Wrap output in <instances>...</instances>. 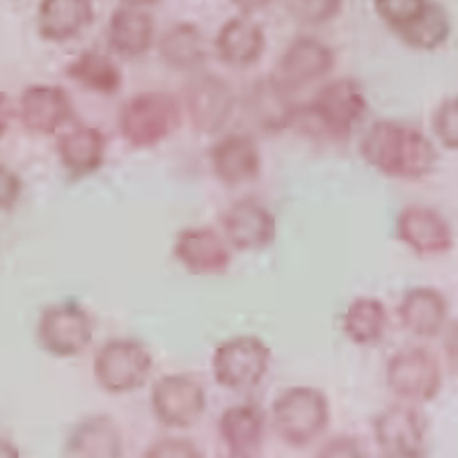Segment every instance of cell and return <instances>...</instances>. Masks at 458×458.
<instances>
[{
    "mask_svg": "<svg viewBox=\"0 0 458 458\" xmlns=\"http://www.w3.org/2000/svg\"><path fill=\"white\" fill-rule=\"evenodd\" d=\"M360 154L369 167L390 179L417 182L437 167V147L417 124L376 120L360 142Z\"/></svg>",
    "mask_w": 458,
    "mask_h": 458,
    "instance_id": "1",
    "label": "cell"
},
{
    "mask_svg": "<svg viewBox=\"0 0 458 458\" xmlns=\"http://www.w3.org/2000/svg\"><path fill=\"white\" fill-rule=\"evenodd\" d=\"M369 104L355 79H335L323 83L310 101H302L293 129L314 140L346 142L365 120Z\"/></svg>",
    "mask_w": 458,
    "mask_h": 458,
    "instance_id": "2",
    "label": "cell"
},
{
    "mask_svg": "<svg viewBox=\"0 0 458 458\" xmlns=\"http://www.w3.org/2000/svg\"><path fill=\"white\" fill-rule=\"evenodd\" d=\"M183 104L179 97L161 89L138 92L120 106L117 131L122 140L133 149H151L179 131Z\"/></svg>",
    "mask_w": 458,
    "mask_h": 458,
    "instance_id": "3",
    "label": "cell"
},
{
    "mask_svg": "<svg viewBox=\"0 0 458 458\" xmlns=\"http://www.w3.org/2000/svg\"><path fill=\"white\" fill-rule=\"evenodd\" d=\"M271 427L286 447L308 449L330 427L328 394L312 386H292L276 396Z\"/></svg>",
    "mask_w": 458,
    "mask_h": 458,
    "instance_id": "4",
    "label": "cell"
},
{
    "mask_svg": "<svg viewBox=\"0 0 458 458\" xmlns=\"http://www.w3.org/2000/svg\"><path fill=\"white\" fill-rule=\"evenodd\" d=\"M154 371V353L145 342L113 337L97 349L92 374L97 386L110 396H124L147 386Z\"/></svg>",
    "mask_w": 458,
    "mask_h": 458,
    "instance_id": "5",
    "label": "cell"
},
{
    "mask_svg": "<svg viewBox=\"0 0 458 458\" xmlns=\"http://www.w3.org/2000/svg\"><path fill=\"white\" fill-rule=\"evenodd\" d=\"M271 346L257 335H234L216 346L211 374L223 390L248 394L255 392L271 369Z\"/></svg>",
    "mask_w": 458,
    "mask_h": 458,
    "instance_id": "6",
    "label": "cell"
},
{
    "mask_svg": "<svg viewBox=\"0 0 458 458\" xmlns=\"http://www.w3.org/2000/svg\"><path fill=\"white\" fill-rule=\"evenodd\" d=\"M94 318L79 301L51 302L35 326L37 346L57 360L79 358L94 342Z\"/></svg>",
    "mask_w": 458,
    "mask_h": 458,
    "instance_id": "7",
    "label": "cell"
},
{
    "mask_svg": "<svg viewBox=\"0 0 458 458\" xmlns=\"http://www.w3.org/2000/svg\"><path fill=\"white\" fill-rule=\"evenodd\" d=\"M208 394L202 380L193 374H165L154 380L149 394V411L163 428L186 431L204 417Z\"/></svg>",
    "mask_w": 458,
    "mask_h": 458,
    "instance_id": "8",
    "label": "cell"
},
{
    "mask_svg": "<svg viewBox=\"0 0 458 458\" xmlns=\"http://www.w3.org/2000/svg\"><path fill=\"white\" fill-rule=\"evenodd\" d=\"M443 365L427 346H406L387 360L386 386L399 401L417 406L431 403L443 390Z\"/></svg>",
    "mask_w": 458,
    "mask_h": 458,
    "instance_id": "9",
    "label": "cell"
},
{
    "mask_svg": "<svg viewBox=\"0 0 458 458\" xmlns=\"http://www.w3.org/2000/svg\"><path fill=\"white\" fill-rule=\"evenodd\" d=\"M182 104L198 133L218 136L239 108V94L223 76L202 72L188 81Z\"/></svg>",
    "mask_w": 458,
    "mask_h": 458,
    "instance_id": "10",
    "label": "cell"
},
{
    "mask_svg": "<svg viewBox=\"0 0 458 458\" xmlns=\"http://www.w3.org/2000/svg\"><path fill=\"white\" fill-rule=\"evenodd\" d=\"M337 55L326 42L317 37L301 35L289 42V47L277 57L276 67L268 73L277 85L296 94L308 85L321 83L333 73Z\"/></svg>",
    "mask_w": 458,
    "mask_h": 458,
    "instance_id": "11",
    "label": "cell"
},
{
    "mask_svg": "<svg viewBox=\"0 0 458 458\" xmlns=\"http://www.w3.org/2000/svg\"><path fill=\"white\" fill-rule=\"evenodd\" d=\"M220 232L232 250L259 252L276 243L277 218L261 199L239 198L220 216Z\"/></svg>",
    "mask_w": 458,
    "mask_h": 458,
    "instance_id": "12",
    "label": "cell"
},
{
    "mask_svg": "<svg viewBox=\"0 0 458 458\" xmlns=\"http://www.w3.org/2000/svg\"><path fill=\"white\" fill-rule=\"evenodd\" d=\"M19 124L30 136H57L76 120L72 94L60 85H28L16 106Z\"/></svg>",
    "mask_w": 458,
    "mask_h": 458,
    "instance_id": "13",
    "label": "cell"
},
{
    "mask_svg": "<svg viewBox=\"0 0 458 458\" xmlns=\"http://www.w3.org/2000/svg\"><path fill=\"white\" fill-rule=\"evenodd\" d=\"M394 234L417 257H443L454 250V227L437 208L408 204L396 214Z\"/></svg>",
    "mask_w": 458,
    "mask_h": 458,
    "instance_id": "14",
    "label": "cell"
},
{
    "mask_svg": "<svg viewBox=\"0 0 458 458\" xmlns=\"http://www.w3.org/2000/svg\"><path fill=\"white\" fill-rule=\"evenodd\" d=\"M208 167L211 174L227 188H241L257 182L264 170L259 140L243 131L223 133L208 147Z\"/></svg>",
    "mask_w": 458,
    "mask_h": 458,
    "instance_id": "15",
    "label": "cell"
},
{
    "mask_svg": "<svg viewBox=\"0 0 458 458\" xmlns=\"http://www.w3.org/2000/svg\"><path fill=\"white\" fill-rule=\"evenodd\" d=\"M243 114L261 133H282L293 129L301 110V101L293 99V92L277 85L271 76L252 81L239 99Z\"/></svg>",
    "mask_w": 458,
    "mask_h": 458,
    "instance_id": "16",
    "label": "cell"
},
{
    "mask_svg": "<svg viewBox=\"0 0 458 458\" xmlns=\"http://www.w3.org/2000/svg\"><path fill=\"white\" fill-rule=\"evenodd\" d=\"M172 255L191 276H220L232 264V248L223 232L204 225L179 229Z\"/></svg>",
    "mask_w": 458,
    "mask_h": 458,
    "instance_id": "17",
    "label": "cell"
},
{
    "mask_svg": "<svg viewBox=\"0 0 458 458\" xmlns=\"http://www.w3.org/2000/svg\"><path fill=\"white\" fill-rule=\"evenodd\" d=\"M371 431L380 452L427 449L428 420L417 403L396 401L371 420Z\"/></svg>",
    "mask_w": 458,
    "mask_h": 458,
    "instance_id": "18",
    "label": "cell"
},
{
    "mask_svg": "<svg viewBox=\"0 0 458 458\" xmlns=\"http://www.w3.org/2000/svg\"><path fill=\"white\" fill-rule=\"evenodd\" d=\"M63 454L64 458H124V433L114 417L92 412L69 428Z\"/></svg>",
    "mask_w": 458,
    "mask_h": 458,
    "instance_id": "19",
    "label": "cell"
},
{
    "mask_svg": "<svg viewBox=\"0 0 458 458\" xmlns=\"http://www.w3.org/2000/svg\"><path fill=\"white\" fill-rule=\"evenodd\" d=\"M106 151L108 140L104 131L97 126L72 124L63 133H57V161L73 182L97 174L106 163Z\"/></svg>",
    "mask_w": 458,
    "mask_h": 458,
    "instance_id": "20",
    "label": "cell"
},
{
    "mask_svg": "<svg viewBox=\"0 0 458 458\" xmlns=\"http://www.w3.org/2000/svg\"><path fill=\"white\" fill-rule=\"evenodd\" d=\"M399 321L417 339H436L449 326V301L436 286H411L399 301Z\"/></svg>",
    "mask_w": 458,
    "mask_h": 458,
    "instance_id": "21",
    "label": "cell"
},
{
    "mask_svg": "<svg viewBox=\"0 0 458 458\" xmlns=\"http://www.w3.org/2000/svg\"><path fill=\"white\" fill-rule=\"evenodd\" d=\"M106 44H108L110 53L124 57V60H138V57L147 55L157 44L154 16L140 7H117L106 26Z\"/></svg>",
    "mask_w": 458,
    "mask_h": 458,
    "instance_id": "22",
    "label": "cell"
},
{
    "mask_svg": "<svg viewBox=\"0 0 458 458\" xmlns=\"http://www.w3.org/2000/svg\"><path fill=\"white\" fill-rule=\"evenodd\" d=\"M216 55L232 69H250L266 53V32L252 16H232L214 39Z\"/></svg>",
    "mask_w": 458,
    "mask_h": 458,
    "instance_id": "23",
    "label": "cell"
},
{
    "mask_svg": "<svg viewBox=\"0 0 458 458\" xmlns=\"http://www.w3.org/2000/svg\"><path fill=\"white\" fill-rule=\"evenodd\" d=\"M271 415L257 401H241L218 417V436L229 452L257 454L264 445Z\"/></svg>",
    "mask_w": 458,
    "mask_h": 458,
    "instance_id": "24",
    "label": "cell"
},
{
    "mask_svg": "<svg viewBox=\"0 0 458 458\" xmlns=\"http://www.w3.org/2000/svg\"><path fill=\"white\" fill-rule=\"evenodd\" d=\"M94 16V0H39L37 32L48 44L72 42L92 26Z\"/></svg>",
    "mask_w": 458,
    "mask_h": 458,
    "instance_id": "25",
    "label": "cell"
},
{
    "mask_svg": "<svg viewBox=\"0 0 458 458\" xmlns=\"http://www.w3.org/2000/svg\"><path fill=\"white\" fill-rule=\"evenodd\" d=\"M158 57L167 69L182 73H195L207 63V39L195 23H174L161 35L157 44Z\"/></svg>",
    "mask_w": 458,
    "mask_h": 458,
    "instance_id": "26",
    "label": "cell"
},
{
    "mask_svg": "<svg viewBox=\"0 0 458 458\" xmlns=\"http://www.w3.org/2000/svg\"><path fill=\"white\" fill-rule=\"evenodd\" d=\"M64 73L85 92L101 94V97H114L124 85V73H122L120 64L114 63V57L108 53L94 51V48L81 51L67 64Z\"/></svg>",
    "mask_w": 458,
    "mask_h": 458,
    "instance_id": "27",
    "label": "cell"
},
{
    "mask_svg": "<svg viewBox=\"0 0 458 458\" xmlns=\"http://www.w3.org/2000/svg\"><path fill=\"white\" fill-rule=\"evenodd\" d=\"M386 302L376 296H358L346 305L342 314V333L355 346H376L387 333Z\"/></svg>",
    "mask_w": 458,
    "mask_h": 458,
    "instance_id": "28",
    "label": "cell"
},
{
    "mask_svg": "<svg viewBox=\"0 0 458 458\" xmlns=\"http://www.w3.org/2000/svg\"><path fill=\"white\" fill-rule=\"evenodd\" d=\"M396 37L412 51H437L452 37V19L440 3L431 0L424 14Z\"/></svg>",
    "mask_w": 458,
    "mask_h": 458,
    "instance_id": "29",
    "label": "cell"
},
{
    "mask_svg": "<svg viewBox=\"0 0 458 458\" xmlns=\"http://www.w3.org/2000/svg\"><path fill=\"white\" fill-rule=\"evenodd\" d=\"M344 0H286V12L302 28H321L342 14Z\"/></svg>",
    "mask_w": 458,
    "mask_h": 458,
    "instance_id": "30",
    "label": "cell"
},
{
    "mask_svg": "<svg viewBox=\"0 0 458 458\" xmlns=\"http://www.w3.org/2000/svg\"><path fill=\"white\" fill-rule=\"evenodd\" d=\"M428 3L431 0H374V10L380 21L399 35L424 14Z\"/></svg>",
    "mask_w": 458,
    "mask_h": 458,
    "instance_id": "31",
    "label": "cell"
},
{
    "mask_svg": "<svg viewBox=\"0 0 458 458\" xmlns=\"http://www.w3.org/2000/svg\"><path fill=\"white\" fill-rule=\"evenodd\" d=\"M431 129L437 145L447 151H458V94L436 106L431 114Z\"/></svg>",
    "mask_w": 458,
    "mask_h": 458,
    "instance_id": "32",
    "label": "cell"
},
{
    "mask_svg": "<svg viewBox=\"0 0 458 458\" xmlns=\"http://www.w3.org/2000/svg\"><path fill=\"white\" fill-rule=\"evenodd\" d=\"M142 458H207V454L193 437L163 436L147 445Z\"/></svg>",
    "mask_w": 458,
    "mask_h": 458,
    "instance_id": "33",
    "label": "cell"
},
{
    "mask_svg": "<svg viewBox=\"0 0 458 458\" xmlns=\"http://www.w3.org/2000/svg\"><path fill=\"white\" fill-rule=\"evenodd\" d=\"M314 458H369V454H367L365 443L358 436L339 433V436L328 437L317 449Z\"/></svg>",
    "mask_w": 458,
    "mask_h": 458,
    "instance_id": "34",
    "label": "cell"
},
{
    "mask_svg": "<svg viewBox=\"0 0 458 458\" xmlns=\"http://www.w3.org/2000/svg\"><path fill=\"white\" fill-rule=\"evenodd\" d=\"M23 198V179L10 165L0 163V214L12 211Z\"/></svg>",
    "mask_w": 458,
    "mask_h": 458,
    "instance_id": "35",
    "label": "cell"
},
{
    "mask_svg": "<svg viewBox=\"0 0 458 458\" xmlns=\"http://www.w3.org/2000/svg\"><path fill=\"white\" fill-rule=\"evenodd\" d=\"M443 349L449 369L458 376V318L449 323L447 330L443 333Z\"/></svg>",
    "mask_w": 458,
    "mask_h": 458,
    "instance_id": "36",
    "label": "cell"
},
{
    "mask_svg": "<svg viewBox=\"0 0 458 458\" xmlns=\"http://www.w3.org/2000/svg\"><path fill=\"white\" fill-rule=\"evenodd\" d=\"M273 3H276V0H232V5H234L236 10L245 16H252V14H257V12L268 10Z\"/></svg>",
    "mask_w": 458,
    "mask_h": 458,
    "instance_id": "37",
    "label": "cell"
},
{
    "mask_svg": "<svg viewBox=\"0 0 458 458\" xmlns=\"http://www.w3.org/2000/svg\"><path fill=\"white\" fill-rule=\"evenodd\" d=\"M12 117H14V108H12V101L5 92H0V138H5V133L10 131Z\"/></svg>",
    "mask_w": 458,
    "mask_h": 458,
    "instance_id": "38",
    "label": "cell"
},
{
    "mask_svg": "<svg viewBox=\"0 0 458 458\" xmlns=\"http://www.w3.org/2000/svg\"><path fill=\"white\" fill-rule=\"evenodd\" d=\"M0 458H21V449L16 447L10 437L0 436Z\"/></svg>",
    "mask_w": 458,
    "mask_h": 458,
    "instance_id": "39",
    "label": "cell"
},
{
    "mask_svg": "<svg viewBox=\"0 0 458 458\" xmlns=\"http://www.w3.org/2000/svg\"><path fill=\"white\" fill-rule=\"evenodd\" d=\"M380 458H428L427 449H411V452H380Z\"/></svg>",
    "mask_w": 458,
    "mask_h": 458,
    "instance_id": "40",
    "label": "cell"
},
{
    "mask_svg": "<svg viewBox=\"0 0 458 458\" xmlns=\"http://www.w3.org/2000/svg\"><path fill=\"white\" fill-rule=\"evenodd\" d=\"M126 7H140V10H145V7H151L157 5V3H161V0H122Z\"/></svg>",
    "mask_w": 458,
    "mask_h": 458,
    "instance_id": "41",
    "label": "cell"
},
{
    "mask_svg": "<svg viewBox=\"0 0 458 458\" xmlns=\"http://www.w3.org/2000/svg\"><path fill=\"white\" fill-rule=\"evenodd\" d=\"M223 458H255V454H236V452H227V456Z\"/></svg>",
    "mask_w": 458,
    "mask_h": 458,
    "instance_id": "42",
    "label": "cell"
}]
</instances>
